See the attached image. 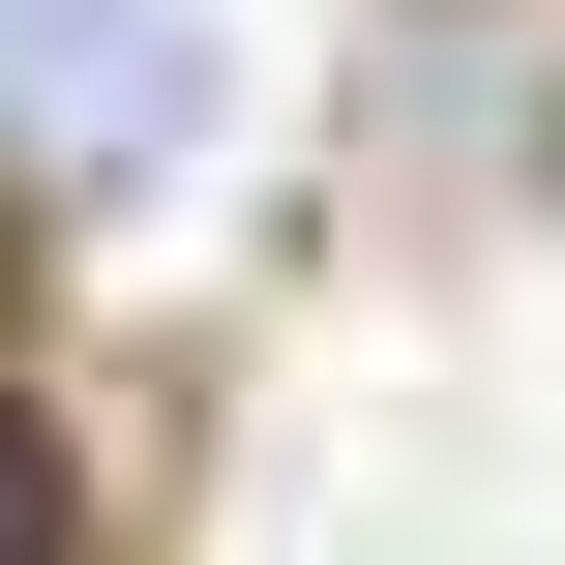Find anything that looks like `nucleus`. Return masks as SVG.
I'll return each mask as SVG.
<instances>
[{
	"mask_svg": "<svg viewBox=\"0 0 565 565\" xmlns=\"http://www.w3.org/2000/svg\"><path fill=\"white\" fill-rule=\"evenodd\" d=\"M179 119H209V30H179V0H0V149L179 179Z\"/></svg>",
	"mask_w": 565,
	"mask_h": 565,
	"instance_id": "1",
	"label": "nucleus"
},
{
	"mask_svg": "<svg viewBox=\"0 0 565 565\" xmlns=\"http://www.w3.org/2000/svg\"><path fill=\"white\" fill-rule=\"evenodd\" d=\"M0 565H60V507H30V447H0Z\"/></svg>",
	"mask_w": 565,
	"mask_h": 565,
	"instance_id": "2",
	"label": "nucleus"
}]
</instances>
